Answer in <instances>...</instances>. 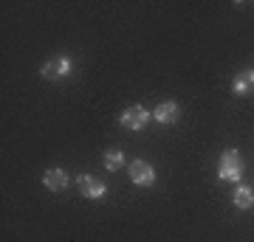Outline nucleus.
Returning <instances> with one entry per match:
<instances>
[{"label":"nucleus","instance_id":"1","mask_svg":"<svg viewBox=\"0 0 254 242\" xmlns=\"http://www.w3.org/2000/svg\"><path fill=\"white\" fill-rule=\"evenodd\" d=\"M218 175H220V180H240V175H243V161H240V155L235 149H226V152L220 155Z\"/></svg>","mask_w":254,"mask_h":242},{"label":"nucleus","instance_id":"2","mask_svg":"<svg viewBox=\"0 0 254 242\" xmlns=\"http://www.w3.org/2000/svg\"><path fill=\"white\" fill-rule=\"evenodd\" d=\"M76 186H79V194L88 197V200H99L102 194H105V183L96 180L93 175H79V178H76Z\"/></svg>","mask_w":254,"mask_h":242},{"label":"nucleus","instance_id":"3","mask_svg":"<svg viewBox=\"0 0 254 242\" xmlns=\"http://www.w3.org/2000/svg\"><path fill=\"white\" fill-rule=\"evenodd\" d=\"M130 180H133L136 186H150L155 180V169L147 161H133L130 163Z\"/></svg>","mask_w":254,"mask_h":242},{"label":"nucleus","instance_id":"4","mask_svg":"<svg viewBox=\"0 0 254 242\" xmlns=\"http://www.w3.org/2000/svg\"><path fill=\"white\" fill-rule=\"evenodd\" d=\"M71 59L68 56H57V59H51V62L43 65V76L46 79H63V76H68L71 73Z\"/></svg>","mask_w":254,"mask_h":242},{"label":"nucleus","instance_id":"5","mask_svg":"<svg viewBox=\"0 0 254 242\" xmlns=\"http://www.w3.org/2000/svg\"><path fill=\"white\" fill-rule=\"evenodd\" d=\"M147 121H150V113H147L144 107H127L125 113H122V124H125L127 130H144Z\"/></svg>","mask_w":254,"mask_h":242},{"label":"nucleus","instance_id":"6","mask_svg":"<svg viewBox=\"0 0 254 242\" xmlns=\"http://www.w3.org/2000/svg\"><path fill=\"white\" fill-rule=\"evenodd\" d=\"M178 116H181V110H178L175 101H164V104H158V107L153 110V118L155 121H161V124H175Z\"/></svg>","mask_w":254,"mask_h":242},{"label":"nucleus","instance_id":"7","mask_svg":"<svg viewBox=\"0 0 254 242\" xmlns=\"http://www.w3.org/2000/svg\"><path fill=\"white\" fill-rule=\"evenodd\" d=\"M43 183H46L51 192H63V189L68 186V175H65L63 169H48L46 175H43Z\"/></svg>","mask_w":254,"mask_h":242},{"label":"nucleus","instance_id":"8","mask_svg":"<svg viewBox=\"0 0 254 242\" xmlns=\"http://www.w3.org/2000/svg\"><path fill=\"white\" fill-rule=\"evenodd\" d=\"M254 88V71H240L235 76V85H232V90L235 93H249V90Z\"/></svg>","mask_w":254,"mask_h":242},{"label":"nucleus","instance_id":"9","mask_svg":"<svg viewBox=\"0 0 254 242\" xmlns=\"http://www.w3.org/2000/svg\"><path fill=\"white\" fill-rule=\"evenodd\" d=\"M235 206L237 208H252L254 206V192L249 186H237L235 192Z\"/></svg>","mask_w":254,"mask_h":242},{"label":"nucleus","instance_id":"10","mask_svg":"<svg viewBox=\"0 0 254 242\" xmlns=\"http://www.w3.org/2000/svg\"><path fill=\"white\" fill-rule=\"evenodd\" d=\"M122 163H125V155L119 152V149H108V152H105V166H108V169H119Z\"/></svg>","mask_w":254,"mask_h":242}]
</instances>
